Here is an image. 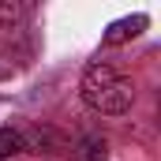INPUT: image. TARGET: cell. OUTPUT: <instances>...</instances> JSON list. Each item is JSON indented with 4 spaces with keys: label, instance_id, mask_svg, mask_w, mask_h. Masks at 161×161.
<instances>
[{
    "label": "cell",
    "instance_id": "cell-1",
    "mask_svg": "<svg viewBox=\"0 0 161 161\" xmlns=\"http://www.w3.org/2000/svg\"><path fill=\"white\" fill-rule=\"evenodd\" d=\"M79 94H82V101L94 113H105V116H120V113L131 109V101H135L131 79H124L113 64H90L82 71Z\"/></svg>",
    "mask_w": 161,
    "mask_h": 161
},
{
    "label": "cell",
    "instance_id": "cell-2",
    "mask_svg": "<svg viewBox=\"0 0 161 161\" xmlns=\"http://www.w3.org/2000/svg\"><path fill=\"white\" fill-rule=\"evenodd\" d=\"M142 26H146V15H135V19H116V23L105 30V45H120V41L135 38Z\"/></svg>",
    "mask_w": 161,
    "mask_h": 161
},
{
    "label": "cell",
    "instance_id": "cell-3",
    "mask_svg": "<svg viewBox=\"0 0 161 161\" xmlns=\"http://www.w3.org/2000/svg\"><path fill=\"white\" fill-rule=\"evenodd\" d=\"M19 150H26L23 131H15V127H0V161H8L11 154H19Z\"/></svg>",
    "mask_w": 161,
    "mask_h": 161
},
{
    "label": "cell",
    "instance_id": "cell-4",
    "mask_svg": "<svg viewBox=\"0 0 161 161\" xmlns=\"http://www.w3.org/2000/svg\"><path fill=\"white\" fill-rule=\"evenodd\" d=\"M75 161H109V158H105V142H97V139H82L79 150H75Z\"/></svg>",
    "mask_w": 161,
    "mask_h": 161
},
{
    "label": "cell",
    "instance_id": "cell-5",
    "mask_svg": "<svg viewBox=\"0 0 161 161\" xmlns=\"http://www.w3.org/2000/svg\"><path fill=\"white\" fill-rule=\"evenodd\" d=\"M15 19H19V4H11V0H0V26L15 23Z\"/></svg>",
    "mask_w": 161,
    "mask_h": 161
}]
</instances>
